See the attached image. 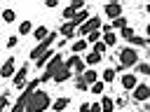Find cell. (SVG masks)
Segmentation results:
<instances>
[{
  "instance_id": "6da1fadb",
  "label": "cell",
  "mask_w": 150,
  "mask_h": 112,
  "mask_svg": "<svg viewBox=\"0 0 150 112\" xmlns=\"http://www.w3.org/2000/svg\"><path fill=\"white\" fill-rule=\"evenodd\" d=\"M117 63H120L124 70L136 68V65L141 63V54H138V49H136V47H131V44L122 47V49L117 51Z\"/></svg>"
},
{
  "instance_id": "7a4b0ae2",
  "label": "cell",
  "mask_w": 150,
  "mask_h": 112,
  "mask_svg": "<svg viewBox=\"0 0 150 112\" xmlns=\"http://www.w3.org/2000/svg\"><path fill=\"white\" fill-rule=\"evenodd\" d=\"M54 103H52V98H49V93L47 91H42V89H38L35 93H33V98L28 100V105H26V112H45L47 107H52Z\"/></svg>"
},
{
  "instance_id": "3957f363",
  "label": "cell",
  "mask_w": 150,
  "mask_h": 112,
  "mask_svg": "<svg viewBox=\"0 0 150 112\" xmlns=\"http://www.w3.org/2000/svg\"><path fill=\"white\" fill-rule=\"evenodd\" d=\"M40 84H42V82H40V77H38V79H33V82H28V86L21 91V96L16 98V103L12 105V110H9V112H26V105H28V100L33 98V93L38 91V86H40Z\"/></svg>"
},
{
  "instance_id": "277c9868",
  "label": "cell",
  "mask_w": 150,
  "mask_h": 112,
  "mask_svg": "<svg viewBox=\"0 0 150 112\" xmlns=\"http://www.w3.org/2000/svg\"><path fill=\"white\" fill-rule=\"evenodd\" d=\"M63 65H66L63 56H61V54H56V56H54V58L47 63V68L42 70V75H40V82H54V75H56V72H59Z\"/></svg>"
},
{
  "instance_id": "5b68a950",
  "label": "cell",
  "mask_w": 150,
  "mask_h": 112,
  "mask_svg": "<svg viewBox=\"0 0 150 112\" xmlns=\"http://www.w3.org/2000/svg\"><path fill=\"white\" fill-rule=\"evenodd\" d=\"M56 37H59V30H52L47 40H42V42H38V44H35V47L30 49V54H28V56H30V61H38V58H40L42 54H47V51L52 49V42H54Z\"/></svg>"
},
{
  "instance_id": "8992f818",
  "label": "cell",
  "mask_w": 150,
  "mask_h": 112,
  "mask_svg": "<svg viewBox=\"0 0 150 112\" xmlns=\"http://www.w3.org/2000/svg\"><path fill=\"white\" fill-rule=\"evenodd\" d=\"M101 28H103V21H101L98 16H91V19H89L80 30H77V35H80V37H87V35H91V33L101 30Z\"/></svg>"
},
{
  "instance_id": "52a82bcc",
  "label": "cell",
  "mask_w": 150,
  "mask_h": 112,
  "mask_svg": "<svg viewBox=\"0 0 150 112\" xmlns=\"http://www.w3.org/2000/svg\"><path fill=\"white\" fill-rule=\"evenodd\" d=\"M120 84H122V89L124 91H134L141 82H138V75L131 70V72H124V75H120Z\"/></svg>"
},
{
  "instance_id": "ba28073f",
  "label": "cell",
  "mask_w": 150,
  "mask_h": 112,
  "mask_svg": "<svg viewBox=\"0 0 150 112\" xmlns=\"http://www.w3.org/2000/svg\"><path fill=\"white\" fill-rule=\"evenodd\" d=\"M16 72H19V70H16V58H14V56H7L5 63H2V68H0V77L7 79V77H14Z\"/></svg>"
},
{
  "instance_id": "9c48e42d",
  "label": "cell",
  "mask_w": 150,
  "mask_h": 112,
  "mask_svg": "<svg viewBox=\"0 0 150 112\" xmlns=\"http://www.w3.org/2000/svg\"><path fill=\"white\" fill-rule=\"evenodd\" d=\"M66 65H68L75 75H84V72H87V63H84V58H80V56H70V58L66 61Z\"/></svg>"
},
{
  "instance_id": "30bf717a",
  "label": "cell",
  "mask_w": 150,
  "mask_h": 112,
  "mask_svg": "<svg viewBox=\"0 0 150 112\" xmlns=\"http://www.w3.org/2000/svg\"><path fill=\"white\" fill-rule=\"evenodd\" d=\"M103 14H105L110 21H115V19L124 16V14H122V5H120V2H108V5H103Z\"/></svg>"
},
{
  "instance_id": "8fae6325",
  "label": "cell",
  "mask_w": 150,
  "mask_h": 112,
  "mask_svg": "<svg viewBox=\"0 0 150 112\" xmlns=\"http://www.w3.org/2000/svg\"><path fill=\"white\" fill-rule=\"evenodd\" d=\"M26 75H28V65L23 63V65L19 68V72L12 77V86H14V89H26V86H28V84H26Z\"/></svg>"
},
{
  "instance_id": "7c38bea8",
  "label": "cell",
  "mask_w": 150,
  "mask_h": 112,
  "mask_svg": "<svg viewBox=\"0 0 150 112\" xmlns=\"http://www.w3.org/2000/svg\"><path fill=\"white\" fill-rule=\"evenodd\" d=\"M131 98H134L136 103H145V100L150 98V84H138V86L134 89Z\"/></svg>"
},
{
  "instance_id": "4fadbf2b",
  "label": "cell",
  "mask_w": 150,
  "mask_h": 112,
  "mask_svg": "<svg viewBox=\"0 0 150 112\" xmlns=\"http://www.w3.org/2000/svg\"><path fill=\"white\" fill-rule=\"evenodd\" d=\"M75 30H77V28H75V23H73V21H66V23H61V26H59V35H61V37H66V40H70V37H75V40H77L80 35H77Z\"/></svg>"
},
{
  "instance_id": "5bb4252c",
  "label": "cell",
  "mask_w": 150,
  "mask_h": 112,
  "mask_svg": "<svg viewBox=\"0 0 150 112\" xmlns=\"http://www.w3.org/2000/svg\"><path fill=\"white\" fill-rule=\"evenodd\" d=\"M87 47H89V42H87V37H77V40H73L70 42V51L77 56V54H84L87 51Z\"/></svg>"
},
{
  "instance_id": "9a60e30c",
  "label": "cell",
  "mask_w": 150,
  "mask_h": 112,
  "mask_svg": "<svg viewBox=\"0 0 150 112\" xmlns=\"http://www.w3.org/2000/svg\"><path fill=\"white\" fill-rule=\"evenodd\" d=\"M56 54H59L56 49H49L47 54H42V56H40L38 61H35V68H38V70H45V68H47V63H49V61H52V58H54Z\"/></svg>"
},
{
  "instance_id": "2e32d148",
  "label": "cell",
  "mask_w": 150,
  "mask_h": 112,
  "mask_svg": "<svg viewBox=\"0 0 150 112\" xmlns=\"http://www.w3.org/2000/svg\"><path fill=\"white\" fill-rule=\"evenodd\" d=\"M68 79H75V77H73V70H70L68 65H63V68L54 75V82H56V84H63V82H68Z\"/></svg>"
},
{
  "instance_id": "e0dca14e",
  "label": "cell",
  "mask_w": 150,
  "mask_h": 112,
  "mask_svg": "<svg viewBox=\"0 0 150 112\" xmlns=\"http://www.w3.org/2000/svg\"><path fill=\"white\" fill-rule=\"evenodd\" d=\"M101 61H103V56L96 54V51H87V54H84V63H87V68H96Z\"/></svg>"
},
{
  "instance_id": "ac0fdd59",
  "label": "cell",
  "mask_w": 150,
  "mask_h": 112,
  "mask_svg": "<svg viewBox=\"0 0 150 112\" xmlns=\"http://www.w3.org/2000/svg\"><path fill=\"white\" fill-rule=\"evenodd\" d=\"M82 77L87 79V84H89V86H91V84H96V82L101 79V75L96 72V68H87V72H84Z\"/></svg>"
},
{
  "instance_id": "d6986e66",
  "label": "cell",
  "mask_w": 150,
  "mask_h": 112,
  "mask_svg": "<svg viewBox=\"0 0 150 112\" xmlns=\"http://www.w3.org/2000/svg\"><path fill=\"white\" fill-rule=\"evenodd\" d=\"M33 30H35V28H33V23H30L28 19H23V21L19 23V35H21V37H23V35H33Z\"/></svg>"
},
{
  "instance_id": "ffe728a7",
  "label": "cell",
  "mask_w": 150,
  "mask_h": 112,
  "mask_svg": "<svg viewBox=\"0 0 150 112\" xmlns=\"http://www.w3.org/2000/svg\"><path fill=\"white\" fill-rule=\"evenodd\" d=\"M49 33H52V30H47V26H38V28L33 30V37H35L38 42H42V40L49 37Z\"/></svg>"
},
{
  "instance_id": "44dd1931",
  "label": "cell",
  "mask_w": 150,
  "mask_h": 112,
  "mask_svg": "<svg viewBox=\"0 0 150 112\" xmlns=\"http://www.w3.org/2000/svg\"><path fill=\"white\" fill-rule=\"evenodd\" d=\"M68 105H70V100H68L66 96H61V98H56V100H54V105H52V110H54V112H63V110H66Z\"/></svg>"
},
{
  "instance_id": "7402d4cb",
  "label": "cell",
  "mask_w": 150,
  "mask_h": 112,
  "mask_svg": "<svg viewBox=\"0 0 150 112\" xmlns=\"http://www.w3.org/2000/svg\"><path fill=\"white\" fill-rule=\"evenodd\" d=\"M101 107L103 112H115V100L110 96H101Z\"/></svg>"
},
{
  "instance_id": "603a6c76",
  "label": "cell",
  "mask_w": 150,
  "mask_h": 112,
  "mask_svg": "<svg viewBox=\"0 0 150 112\" xmlns=\"http://www.w3.org/2000/svg\"><path fill=\"white\" fill-rule=\"evenodd\" d=\"M14 19H16V12L12 7H5L2 9V23H14Z\"/></svg>"
},
{
  "instance_id": "cb8c5ba5",
  "label": "cell",
  "mask_w": 150,
  "mask_h": 112,
  "mask_svg": "<svg viewBox=\"0 0 150 112\" xmlns=\"http://www.w3.org/2000/svg\"><path fill=\"white\" fill-rule=\"evenodd\" d=\"M112 23V30H124V28H129V19L127 16H120V19H115V21H110Z\"/></svg>"
},
{
  "instance_id": "d4e9b609",
  "label": "cell",
  "mask_w": 150,
  "mask_h": 112,
  "mask_svg": "<svg viewBox=\"0 0 150 112\" xmlns=\"http://www.w3.org/2000/svg\"><path fill=\"white\" fill-rule=\"evenodd\" d=\"M115 75H117V70H115V68H105V70L101 72V79H103L105 84H110V82H115Z\"/></svg>"
},
{
  "instance_id": "484cf974",
  "label": "cell",
  "mask_w": 150,
  "mask_h": 112,
  "mask_svg": "<svg viewBox=\"0 0 150 112\" xmlns=\"http://www.w3.org/2000/svg\"><path fill=\"white\" fill-rule=\"evenodd\" d=\"M61 16H63V19H68V21H73V19L77 16V9H75L73 5H68V7H63V9H61Z\"/></svg>"
},
{
  "instance_id": "4316f807",
  "label": "cell",
  "mask_w": 150,
  "mask_h": 112,
  "mask_svg": "<svg viewBox=\"0 0 150 112\" xmlns=\"http://www.w3.org/2000/svg\"><path fill=\"white\" fill-rule=\"evenodd\" d=\"M117 40H120V37H117V33H115V30H110V33H103V42H105L108 47H115V44H117Z\"/></svg>"
},
{
  "instance_id": "83f0119b",
  "label": "cell",
  "mask_w": 150,
  "mask_h": 112,
  "mask_svg": "<svg viewBox=\"0 0 150 112\" xmlns=\"http://www.w3.org/2000/svg\"><path fill=\"white\" fill-rule=\"evenodd\" d=\"M73 84H75V89H77V91H89V84H87V79H84L82 75H77V77L73 79Z\"/></svg>"
},
{
  "instance_id": "f1b7e54d",
  "label": "cell",
  "mask_w": 150,
  "mask_h": 112,
  "mask_svg": "<svg viewBox=\"0 0 150 112\" xmlns=\"http://www.w3.org/2000/svg\"><path fill=\"white\" fill-rule=\"evenodd\" d=\"M134 72H136V75H145V77H150V63H143V61H141V63L134 68Z\"/></svg>"
},
{
  "instance_id": "f546056e",
  "label": "cell",
  "mask_w": 150,
  "mask_h": 112,
  "mask_svg": "<svg viewBox=\"0 0 150 112\" xmlns=\"http://www.w3.org/2000/svg\"><path fill=\"white\" fill-rule=\"evenodd\" d=\"M108 49H110V47H108V44H105L103 40H101V42H96V44L91 47V51H96V54H101V56H103V54H105Z\"/></svg>"
},
{
  "instance_id": "4dcf8cb0",
  "label": "cell",
  "mask_w": 150,
  "mask_h": 112,
  "mask_svg": "<svg viewBox=\"0 0 150 112\" xmlns=\"http://www.w3.org/2000/svg\"><path fill=\"white\" fill-rule=\"evenodd\" d=\"M103 89H105V82H103V79H98L96 84H91V86H89V91H91V93H103Z\"/></svg>"
},
{
  "instance_id": "1f68e13d",
  "label": "cell",
  "mask_w": 150,
  "mask_h": 112,
  "mask_svg": "<svg viewBox=\"0 0 150 112\" xmlns=\"http://www.w3.org/2000/svg\"><path fill=\"white\" fill-rule=\"evenodd\" d=\"M136 33H134V28H124V30H120V37L122 40H127V42H131V37H134Z\"/></svg>"
},
{
  "instance_id": "d6a6232c",
  "label": "cell",
  "mask_w": 150,
  "mask_h": 112,
  "mask_svg": "<svg viewBox=\"0 0 150 112\" xmlns=\"http://www.w3.org/2000/svg\"><path fill=\"white\" fill-rule=\"evenodd\" d=\"M5 44H7V49H14L19 44V35H7V42Z\"/></svg>"
},
{
  "instance_id": "836d02e7",
  "label": "cell",
  "mask_w": 150,
  "mask_h": 112,
  "mask_svg": "<svg viewBox=\"0 0 150 112\" xmlns=\"http://www.w3.org/2000/svg\"><path fill=\"white\" fill-rule=\"evenodd\" d=\"M7 107H9V98H7V93L2 91V96H0V112L7 110Z\"/></svg>"
},
{
  "instance_id": "e575fe53",
  "label": "cell",
  "mask_w": 150,
  "mask_h": 112,
  "mask_svg": "<svg viewBox=\"0 0 150 112\" xmlns=\"http://www.w3.org/2000/svg\"><path fill=\"white\" fill-rule=\"evenodd\" d=\"M80 112H91V103H80Z\"/></svg>"
},
{
  "instance_id": "d590c367",
  "label": "cell",
  "mask_w": 150,
  "mask_h": 112,
  "mask_svg": "<svg viewBox=\"0 0 150 112\" xmlns=\"http://www.w3.org/2000/svg\"><path fill=\"white\" fill-rule=\"evenodd\" d=\"M91 112H103V107H101V100H94V103H91Z\"/></svg>"
},
{
  "instance_id": "8d00e7d4",
  "label": "cell",
  "mask_w": 150,
  "mask_h": 112,
  "mask_svg": "<svg viewBox=\"0 0 150 112\" xmlns=\"http://www.w3.org/2000/svg\"><path fill=\"white\" fill-rule=\"evenodd\" d=\"M45 5H47V7H49V9H54V7H59V2H56V0H47V2H45Z\"/></svg>"
},
{
  "instance_id": "74e56055",
  "label": "cell",
  "mask_w": 150,
  "mask_h": 112,
  "mask_svg": "<svg viewBox=\"0 0 150 112\" xmlns=\"http://www.w3.org/2000/svg\"><path fill=\"white\" fill-rule=\"evenodd\" d=\"M127 103V98H115V107H122Z\"/></svg>"
},
{
  "instance_id": "f35d334b",
  "label": "cell",
  "mask_w": 150,
  "mask_h": 112,
  "mask_svg": "<svg viewBox=\"0 0 150 112\" xmlns=\"http://www.w3.org/2000/svg\"><path fill=\"white\" fill-rule=\"evenodd\" d=\"M145 35H148V40H150V23L145 26Z\"/></svg>"
},
{
  "instance_id": "ab89813d",
  "label": "cell",
  "mask_w": 150,
  "mask_h": 112,
  "mask_svg": "<svg viewBox=\"0 0 150 112\" xmlns=\"http://www.w3.org/2000/svg\"><path fill=\"white\" fill-rule=\"evenodd\" d=\"M145 12H148V14H150V2H148V5H145Z\"/></svg>"
}]
</instances>
